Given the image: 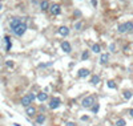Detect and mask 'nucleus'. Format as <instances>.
<instances>
[{"label":"nucleus","instance_id":"obj_1","mask_svg":"<svg viewBox=\"0 0 133 126\" xmlns=\"http://www.w3.org/2000/svg\"><path fill=\"white\" fill-rule=\"evenodd\" d=\"M95 104H96V102H95V97H93V96L85 97V98L83 100V102H81V105H83L84 107H92Z\"/></svg>","mask_w":133,"mask_h":126},{"label":"nucleus","instance_id":"obj_2","mask_svg":"<svg viewBox=\"0 0 133 126\" xmlns=\"http://www.w3.org/2000/svg\"><path fill=\"white\" fill-rule=\"evenodd\" d=\"M25 31H27V25L24 24V23H21L19 27H16L15 29H13V33H15L16 36H23L25 33Z\"/></svg>","mask_w":133,"mask_h":126},{"label":"nucleus","instance_id":"obj_3","mask_svg":"<svg viewBox=\"0 0 133 126\" xmlns=\"http://www.w3.org/2000/svg\"><path fill=\"white\" fill-rule=\"evenodd\" d=\"M60 104H61V100L60 98H52L51 102H49V107L51 109H57L60 106Z\"/></svg>","mask_w":133,"mask_h":126},{"label":"nucleus","instance_id":"obj_4","mask_svg":"<svg viewBox=\"0 0 133 126\" xmlns=\"http://www.w3.org/2000/svg\"><path fill=\"white\" fill-rule=\"evenodd\" d=\"M21 24V20L20 19H17V17H15V19H12V20H11V23H9V27H11V29H15V28L16 27H19Z\"/></svg>","mask_w":133,"mask_h":126},{"label":"nucleus","instance_id":"obj_5","mask_svg":"<svg viewBox=\"0 0 133 126\" xmlns=\"http://www.w3.org/2000/svg\"><path fill=\"white\" fill-rule=\"evenodd\" d=\"M61 49L64 50L65 53H69L72 50V48H71V44H69L68 41H63L61 43Z\"/></svg>","mask_w":133,"mask_h":126},{"label":"nucleus","instance_id":"obj_6","mask_svg":"<svg viewBox=\"0 0 133 126\" xmlns=\"http://www.w3.org/2000/svg\"><path fill=\"white\" fill-rule=\"evenodd\" d=\"M60 5L59 4H53V5H52V7H51V13L52 15H59L60 13Z\"/></svg>","mask_w":133,"mask_h":126},{"label":"nucleus","instance_id":"obj_7","mask_svg":"<svg viewBox=\"0 0 133 126\" xmlns=\"http://www.w3.org/2000/svg\"><path fill=\"white\" fill-rule=\"evenodd\" d=\"M31 102H32V101H31V98H29V96H24V97L21 98V105H23V106H25V107L29 106Z\"/></svg>","mask_w":133,"mask_h":126},{"label":"nucleus","instance_id":"obj_8","mask_svg":"<svg viewBox=\"0 0 133 126\" xmlns=\"http://www.w3.org/2000/svg\"><path fill=\"white\" fill-rule=\"evenodd\" d=\"M25 114H27V116H29V117H33L35 114H36V109H35L33 106H28L27 110H25Z\"/></svg>","mask_w":133,"mask_h":126},{"label":"nucleus","instance_id":"obj_9","mask_svg":"<svg viewBox=\"0 0 133 126\" xmlns=\"http://www.w3.org/2000/svg\"><path fill=\"white\" fill-rule=\"evenodd\" d=\"M59 33L61 36H68L69 35V28L68 27H60L59 28Z\"/></svg>","mask_w":133,"mask_h":126},{"label":"nucleus","instance_id":"obj_10","mask_svg":"<svg viewBox=\"0 0 133 126\" xmlns=\"http://www.w3.org/2000/svg\"><path fill=\"white\" fill-rule=\"evenodd\" d=\"M128 31H129V28H128V24H126V23L119 25V32L120 33H125V32H128Z\"/></svg>","mask_w":133,"mask_h":126},{"label":"nucleus","instance_id":"obj_11","mask_svg":"<svg viewBox=\"0 0 133 126\" xmlns=\"http://www.w3.org/2000/svg\"><path fill=\"white\" fill-rule=\"evenodd\" d=\"M77 74H79V77H86V76L89 74V70H88V69H85V68H81V69L79 70Z\"/></svg>","mask_w":133,"mask_h":126},{"label":"nucleus","instance_id":"obj_12","mask_svg":"<svg viewBox=\"0 0 133 126\" xmlns=\"http://www.w3.org/2000/svg\"><path fill=\"white\" fill-rule=\"evenodd\" d=\"M108 60H109V55H108V53L101 55V57H100V62H101V64H107Z\"/></svg>","mask_w":133,"mask_h":126},{"label":"nucleus","instance_id":"obj_13","mask_svg":"<svg viewBox=\"0 0 133 126\" xmlns=\"http://www.w3.org/2000/svg\"><path fill=\"white\" fill-rule=\"evenodd\" d=\"M47 98H48L47 93H39V94H37V100H39V101H41V102H44Z\"/></svg>","mask_w":133,"mask_h":126},{"label":"nucleus","instance_id":"obj_14","mask_svg":"<svg viewBox=\"0 0 133 126\" xmlns=\"http://www.w3.org/2000/svg\"><path fill=\"white\" fill-rule=\"evenodd\" d=\"M91 82L93 84V85H97L100 82V77L97 76V74H95V76H92V78H91Z\"/></svg>","mask_w":133,"mask_h":126},{"label":"nucleus","instance_id":"obj_15","mask_svg":"<svg viewBox=\"0 0 133 126\" xmlns=\"http://www.w3.org/2000/svg\"><path fill=\"white\" fill-rule=\"evenodd\" d=\"M45 121V114H39V116L36 117V122L37 123H43Z\"/></svg>","mask_w":133,"mask_h":126},{"label":"nucleus","instance_id":"obj_16","mask_svg":"<svg viewBox=\"0 0 133 126\" xmlns=\"http://www.w3.org/2000/svg\"><path fill=\"white\" fill-rule=\"evenodd\" d=\"M132 96H133V93H132L130 90H124V98L125 100H130Z\"/></svg>","mask_w":133,"mask_h":126},{"label":"nucleus","instance_id":"obj_17","mask_svg":"<svg viewBox=\"0 0 133 126\" xmlns=\"http://www.w3.org/2000/svg\"><path fill=\"white\" fill-rule=\"evenodd\" d=\"M92 50H93L95 53H100V50H101V47L99 44H93L92 45Z\"/></svg>","mask_w":133,"mask_h":126},{"label":"nucleus","instance_id":"obj_18","mask_svg":"<svg viewBox=\"0 0 133 126\" xmlns=\"http://www.w3.org/2000/svg\"><path fill=\"white\" fill-rule=\"evenodd\" d=\"M40 7H41V11H47L48 9V7H49V4H48V2H41V4H40Z\"/></svg>","mask_w":133,"mask_h":126},{"label":"nucleus","instance_id":"obj_19","mask_svg":"<svg viewBox=\"0 0 133 126\" xmlns=\"http://www.w3.org/2000/svg\"><path fill=\"white\" fill-rule=\"evenodd\" d=\"M116 126H125V119H123V118L117 119V121H116Z\"/></svg>","mask_w":133,"mask_h":126},{"label":"nucleus","instance_id":"obj_20","mask_svg":"<svg viewBox=\"0 0 133 126\" xmlns=\"http://www.w3.org/2000/svg\"><path fill=\"white\" fill-rule=\"evenodd\" d=\"M81 59H83L84 61L89 59V52H88V50H84V52H83V56H81Z\"/></svg>","mask_w":133,"mask_h":126},{"label":"nucleus","instance_id":"obj_21","mask_svg":"<svg viewBox=\"0 0 133 126\" xmlns=\"http://www.w3.org/2000/svg\"><path fill=\"white\" fill-rule=\"evenodd\" d=\"M107 85H108V88H109V89H116V84H114L113 81H108Z\"/></svg>","mask_w":133,"mask_h":126},{"label":"nucleus","instance_id":"obj_22","mask_svg":"<svg viewBox=\"0 0 133 126\" xmlns=\"http://www.w3.org/2000/svg\"><path fill=\"white\" fill-rule=\"evenodd\" d=\"M5 43H7V50H9L11 49V40H9V37L8 36H5Z\"/></svg>","mask_w":133,"mask_h":126},{"label":"nucleus","instance_id":"obj_23","mask_svg":"<svg viewBox=\"0 0 133 126\" xmlns=\"http://www.w3.org/2000/svg\"><path fill=\"white\" fill-rule=\"evenodd\" d=\"M99 109H100L99 104H95L93 106H92V112H93V113H97V112H99Z\"/></svg>","mask_w":133,"mask_h":126},{"label":"nucleus","instance_id":"obj_24","mask_svg":"<svg viewBox=\"0 0 133 126\" xmlns=\"http://www.w3.org/2000/svg\"><path fill=\"white\" fill-rule=\"evenodd\" d=\"M114 48H116V45H114V44H111V45H109V49H111V52H116V50H114Z\"/></svg>","mask_w":133,"mask_h":126},{"label":"nucleus","instance_id":"obj_25","mask_svg":"<svg viewBox=\"0 0 133 126\" xmlns=\"http://www.w3.org/2000/svg\"><path fill=\"white\" fill-rule=\"evenodd\" d=\"M75 28H76V31H79L80 28H81V23H80V21H79V23H76V25H75Z\"/></svg>","mask_w":133,"mask_h":126},{"label":"nucleus","instance_id":"obj_26","mask_svg":"<svg viewBox=\"0 0 133 126\" xmlns=\"http://www.w3.org/2000/svg\"><path fill=\"white\" fill-rule=\"evenodd\" d=\"M28 96H29V98H31V101H33L35 98H36V96H35L33 93H29V94H28Z\"/></svg>","mask_w":133,"mask_h":126},{"label":"nucleus","instance_id":"obj_27","mask_svg":"<svg viewBox=\"0 0 133 126\" xmlns=\"http://www.w3.org/2000/svg\"><path fill=\"white\" fill-rule=\"evenodd\" d=\"M7 66L12 68V66H13V62H12V61H7Z\"/></svg>","mask_w":133,"mask_h":126},{"label":"nucleus","instance_id":"obj_28","mask_svg":"<svg viewBox=\"0 0 133 126\" xmlns=\"http://www.w3.org/2000/svg\"><path fill=\"white\" fill-rule=\"evenodd\" d=\"M65 126H76V123H75V122H67Z\"/></svg>","mask_w":133,"mask_h":126},{"label":"nucleus","instance_id":"obj_29","mask_svg":"<svg viewBox=\"0 0 133 126\" xmlns=\"http://www.w3.org/2000/svg\"><path fill=\"white\" fill-rule=\"evenodd\" d=\"M81 119H83V121H88V119H89V118H88V117H86V116H84V117H81Z\"/></svg>","mask_w":133,"mask_h":126},{"label":"nucleus","instance_id":"obj_30","mask_svg":"<svg viewBox=\"0 0 133 126\" xmlns=\"http://www.w3.org/2000/svg\"><path fill=\"white\" fill-rule=\"evenodd\" d=\"M129 113H130V116L133 117V109H130V112H129Z\"/></svg>","mask_w":133,"mask_h":126},{"label":"nucleus","instance_id":"obj_31","mask_svg":"<svg viewBox=\"0 0 133 126\" xmlns=\"http://www.w3.org/2000/svg\"><path fill=\"white\" fill-rule=\"evenodd\" d=\"M3 8V5H2V3H0V9H2Z\"/></svg>","mask_w":133,"mask_h":126}]
</instances>
